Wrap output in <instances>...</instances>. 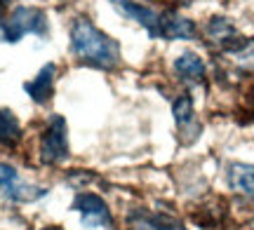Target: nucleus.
<instances>
[{"instance_id": "nucleus-8", "label": "nucleus", "mask_w": 254, "mask_h": 230, "mask_svg": "<svg viewBox=\"0 0 254 230\" xmlns=\"http://www.w3.org/2000/svg\"><path fill=\"white\" fill-rule=\"evenodd\" d=\"M228 184L238 193L254 197V165H231V169H228Z\"/></svg>"}, {"instance_id": "nucleus-1", "label": "nucleus", "mask_w": 254, "mask_h": 230, "mask_svg": "<svg viewBox=\"0 0 254 230\" xmlns=\"http://www.w3.org/2000/svg\"><path fill=\"white\" fill-rule=\"evenodd\" d=\"M71 47L82 61L99 68H113L120 61V47L118 43L109 38L104 31L94 26L92 21H75L71 31Z\"/></svg>"}, {"instance_id": "nucleus-9", "label": "nucleus", "mask_w": 254, "mask_h": 230, "mask_svg": "<svg viewBox=\"0 0 254 230\" xmlns=\"http://www.w3.org/2000/svg\"><path fill=\"white\" fill-rule=\"evenodd\" d=\"M174 71L182 75L184 80H202L205 78V61L200 59L198 54H193V52H184V54L177 56V61H174Z\"/></svg>"}, {"instance_id": "nucleus-10", "label": "nucleus", "mask_w": 254, "mask_h": 230, "mask_svg": "<svg viewBox=\"0 0 254 230\" xmlns=\"http://www.w3.org/2000/svg\"><path fill=\"white\" fill-rule=\"evenodd\" d=\"M19 138H21L19 120L14 118L12 111L2 108V111H0V143H2V146H14Z\"/></svg>"}, {"instance_id": "nucleus-6", "label": "nucleus", "mask_w": 254, "mask_h": 230, "mask_svg": "<svg viewBox=\"0 0 254 230\" xmlns=\"http://www.w3.org/2000/svg\"><path fill=\"white\" fill-rule=\"evenodd\" d=\"M195 24L190 19L177 14V12H165L160 14V38L170 40H190L195 38Z\"/></svg>"}, {"instance_id": "nucleus-13", "label": "nucleus", "mask_w": 254, "mask_h": 230, "mask_svg": "<svg viewBox=\"0 0 254 230\" xmlns=\"http://www.w3.org/2000/svg\"><path fill=\"white\" fill-rule=\"evenodd\" d=\"M17 181H19L17 169H14V167H9V165H5V162H0V193L7 195V190L17 184Z\"/></svg>"}, {"instance_id": "nucleus-14", "label": "nucleus", "mask_w": 254, "mask_h": 230, "mask_svg": "<svg viewBox=\"0 0 254 230\" xmlns=\"http://www.w3.org/2000/svg\"><path fill=\"white\" fill-rule=\"evenodd\" d=\"M238 61L247 68H254V43H247L245 49H240L238 52Z\"/></svg>"}, {"instance_id": "nucleus-4", "label": "nucleus", "mask_w": 254, "mask_h": 230, "mask_svg": "<svg viewBox=\"0 0 254 230\" xmlns=\"http://www.w3.org/2000/svg\"><path fill=\"white\" fill-rule=\"evenodd\" d=\"M73 209H78L82 214V221L85 226H111V214L106 202L101 200L99 195L94 193H82L75 197L73 202Z\"/></svg>"}, {"instance_id": "nucleus-3", "label": "nucleus", "mask_w": 254, "mask_h": 230, "mask_svg": "<svg viewBox=\"0 0 254 230\" xmlns=\"http://www.w3.org/2000/svg\"><path fill=\"white\" fill-rule=\"evenodd\" d=\"M40 157L45 165H59L68 157V141H66V122L55 115L40 138Z\"/></svg>"}, {"instance_id": "nucleus-16", "label": "nucleus", "mask_w": 254, "mask_h": 230, "mask_svg": "<svg viewBox=\"0 0 254 230\" xmlns=\"http://www.w3.org/2000/svg\"><path fill=\"white\" fill-rule=\"evenodd\" d=\"M9 2H12V0H0V12H2V9H5V7H7Z\"/></svg>"}, {"instance_id": "nucleus-15", "label": "nucleus", "mask_w": 254, "mask_h": 230, "mask_svg": "<svg viewBox=\"0 0 254 230\" xmlns=\"http://www.w3.org/2000/svg\"><path fill=\"white\" fill-rule=\"evenodd\" d=\"M129 230H170V228H165L163 223H158V221H146L144 219V221H136Z\"/></svg>"}, {"instance_id": "nucleus-11", "label": "nucleus", "mask_w": 254, "mask_h": 230, "mask_svg": "<svg viewBox=\"0 0 254 230\" xmlns=\"http://www.w3.org/2000/svg\"><path fill=\"white\" fill-rule=\"evenodd\" d=\"M207 36L212 38L214 43H221V47H226L233 38H238V33H236V26L231 24V19L214 17L207 24Z\"/></svg>"}, {"instance_id": "nucleus-5", "label": "nucleus", "mask_w": 254, "mask_h": 230, "mask_svg": "<svg viewBox=\"0 0 254 230\" xmlns=\"http://www.w3.org/2000/svg\"><path fill=\"white\" fill-rule=\"evenodd\" d=\"M111 2H113V7L118 9L120 14L139 21L153 38H160V14H155L153 9L144 7L139 2H132V0H111Z\"/></svg>"}, {"instance_id": "nucleus-12", "label": "nucleus", "mask_w": 254, "mask_h": 230, "mask_svg": "<svg viewBox=\"0 0 254 230\" xmlns=\"http://www.w3.org/2000/svg\"><path fill=\"white\" fill-rule=\"evenodd\" d=\"M172 113H174V120L179 127H186L190 120H193V99L189 94H182L177 101L172 103Z\"/></svg>"}, {"instance_id": "nucleus-2", "label": "nucleus", "mask_w": 254, "mask_h": 230, "mask_svg": "<svg viewBox=\"0 0 254 230\" xmlns=\"http://www.w3.org/2000/svg\"><path fill=\"white\" fill-rule=\"evenodd\" d=\"M26 33H38V36L47 33V19L43 9L17 7L9 14L7 21L0 24V38L5 43H17L19 38L26 36Z\"/></svg>"}, {"instance_id": "nucleus-17", "label": "nucleus", "mask_w": 254, "mask_h": 230, "mask_svg": "<svg viewBox=\"0 0 254 230\" xmlns=\"http://www.w3.org/2000/svg\"><path fill=\"white\" fill-rule=\"evenodd\" d=\"M250 108H252V115H254V92H252V96H250Z\"/></svg>"}, {"instance_id": "nucleus-7", "label": "nucleus", "mask_w": 254, "mask_h": 230, "mask_svg": "<svg viewBox=\"0 0 254 230\" xmlns=\"http://www.w3.org/2000/svg\"><path fill=\"white\" fill-rule=\"evenodd\" d=\"M55 73L57 66L55 64H45L40 68V73L31 80V83L24 85V90L28 92V96L36 103H45L50 96H52V83H55Z\"/></svg>"}]
</instances>
